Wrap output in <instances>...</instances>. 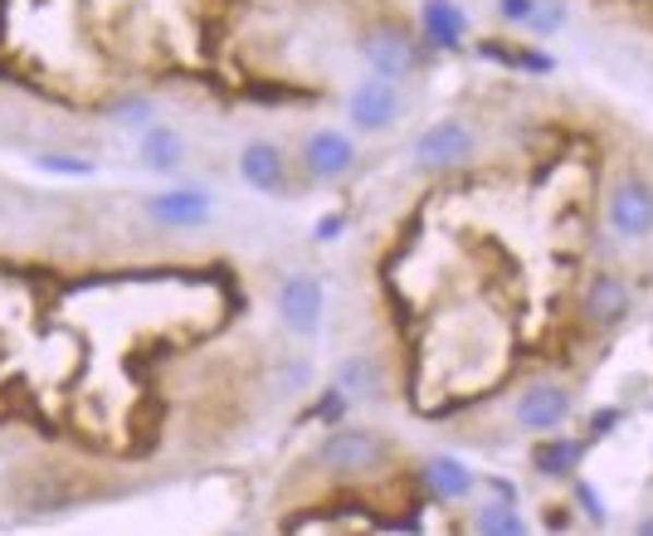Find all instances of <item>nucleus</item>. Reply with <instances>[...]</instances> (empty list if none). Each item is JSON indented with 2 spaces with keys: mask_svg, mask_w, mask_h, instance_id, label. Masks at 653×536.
<instances>
[{
  "mask_svg": "<svg viewBox=\"0 0 653 536\" xmlns=\"http://www.w3.org/2000/svg\"><path fill=\"white\" fill-rule=\"evenodd\" d=\"M425 478H429V492H435V498H444V502L468 498V492H473V473L463 468L459 458H429Z\"/></svg>",
  "mask_w": 653,
  "mask_h": 536,
  "instance_id": "13",
  "label": "nucleus"
},
{
  "mask_svg": "<svg viewBox=\"0 0 653 536\" xmlns=\"http://www.w3.org/2000/svg\"><path fill=\"white\" fill-rule=\"evenodd\" d=\"M575 498L585 502V512H590V517H595V522H605V508H599V498H595V488H590V483H581V488H575Z\"/></svg>",
  "mask_w": 653,
  "mask_h": 536,
  "instance_id": "23",
  "label": "nucleus"
},
{
  "mask_svg": "<svg viewBox=\"0 0 653 536\" xmlns=\"http://www.w3.org/2000/svg\"><path fill=\"white\" fill-rule=\"evenodd\" d=\"M336 385H342V395H376L381 391V366L371 356H352L342 366V376H336Z\"/></svg>",
  "mask_w": 653,
  "mask_h": 536,
  "instance_id": "16",
  "label": "nucleus"
},
{
  "mask_svg": "<svg viewBox=\"0 0 653 536\" xmlns=\"http://www.w3.org/2000/svg\"><path fill=\"white\" fill-rule=\"evenodd\" d=\"M361 55H366V64L376 69V79H385V83L419 69V49L405 29H371V35L361 39Z\"/></svg>",
  "mask_w": 653,
  "mask_h": 536,
  "instance_id": "2",
  "label": "nucleus"
},
{
  "mask_svg": "<svg viewBox=\"0 0 653 536\" xmlns=\"http://www.w3.org/2000/svg\"><path fill=\"white\" fill-rule=\"evenodd\" d=\"M342 405H346V395H342V385H336V391H326L318 401V419H342Z\"/></svg>",
  "mask_w": 653,
  "mask_h": 536,
  "instance_id": "21",
  "label": "nucleus"
},
{
  "mask_svg": "<svg viewBox=\"0 0 653 536\" xmlns=\"http://www.w3.org/2000/svg\"><path fill=\"white\" fill-rule=\"evenodd\" d=\"M302 162H308V171L318 176V181H336V176H346L356 166V146H352V136H342V132H312Z\"/></svg>",
  "mask_w": 653,
  "mask_h": 536,
  "instance_id": "8",
  "label": "nucleus"
},
{
  "mask_svg": "<svg viewBox=\"0 0 653 536\" xmlns=\"http://www.w3.org/2000/svg\"><path fill=\"white\" fill-rule=\"evenodd\" d=\"M473 527H478V536H526L522 512L508 508V502H483V508L473 512Z\"/></svg>",
  "mask_w": 653,
  "mask_h": 536,
  "instance_id": "15",
  "label": "nucleus"
},
{
  "mask_svg": "<svg viewBox=\"0 0 653 536\" xmlns=\"http://www.w3.org/2000/svg\"><path fill=\"white\" fill-rule=\"evenodd\" d=\"M395 112H400V93H395V83H385V79H366L361 88L352 93V122L361 132H385L395 122Z\"/></svg>",
  "mask_w": 653,
  "mask_h": 536,
  "instance_id": "6",
  "label": "nucleus"
},
{
  "mask_svg": "<svg viewBox=\"0 0 653 536\" xmlns=\"http://www.w3.org/2000/svg\"><path fill=\"white\" fill-rule=\"evenodd\" d=\"M566 415H571V395L561 385H526L518 401V419L526 429H556Z\"/></svg>",
  "mask_w": 653,
  "mask_h": 536,
  "instance_id": "9",
  "label": "nucleus"
},
{
  "mask_svg": "<svg viewBox=\"0 0 653 536\" xmlns=\"http://www.w3.org/2000/svg\"><path fill=\"white\" fill-rule=\"evenodd\" d=\"M502 20H512V25H526V20L536 15V0H498Z\"/></svg>",
  "mask_w": 653,
  "mask_h": 536,
  "instance_id": "20",
  "label": "nucleus"
},
{
  "mask_svg": "<svg viewBox=\"0 0 653 536\" xmlns=\"http://www.w3.org/2000/svg\"><path fill=\"white\" fill-rule=\"evenodd\" d=\"M385 444L376 434H366V429H336V434L322 439V464L336 468V473H361L371 464H381Z\"/></svg>",
  "mask_w": 653,
  "mask_h": 536,
  "instance_id": "3",
  "label": "nucleus"
},
{
  "mask_svg": "<svg viewBox=\"0 0 653 536\" xmlns=\"http://www.w3.org/2000/svg\"><path fill=\"white\" fill-rule=\"evenodd\" d=\"M581 454H585V444H575V439H551V444L536 449V473H546V478H556V473H571Z\"/></svg>",
  "mask_w": 653,
  "mask_h": 536,
  "instance_id": "17",
  "label": "nucleus"
},
{
  "mask_svg": "<svg viewBox=\"0 0 653 536\" xmlns=\"http://www.w3.org/2000/svg\"><path fill=\"white\" fill-rule=\"evenodd\" d=\"M532 20H536V29H551V25H561V20H566V10L561 5H546L542 15H532Z\"/></svg>",
  "mask_w": 653,
  "mask_h": 536,
  "instance_id": "24",
  "label": "nucleus"
},
{
  "mask_svg": "<svg viewBox=\"0 0 653 536\" xmlns=\"http://www.w3.org/2000/svg\"><path fill=\"white\" fill-rule=\"evenodd\" d=\"M336 235H342V215H322L318 229H312V239H322V245L326 239H336Z\"/></svg>",
  "mask_w": 653,
  "mask_h": 536,
  "instance_id": "22",
  "label": "nucleus"
},
{
  "mask_svg": "<svg viewBox=\"0 0 653 536\" xmlns=\"http://www.w3.org/2000/svg\"><path fill=\"white\" fill-rule=\"evenodd\" d=\"M278 312H283V322H288L293 332H318V322H322V283L318 278H308V273H293L288 283L278 288Z\"/></svg>",
  "mask_w": 653,
  "mask_h": 536,
  "instance_id": "4",
  "label": "nucleus"
},
{
  "mask_svg": "<svg viewBox=\"0 0 653 536\" xmlns=\"http://www.w3.org/2000/svg\"><path fill=\"white\" fill-rule=\"evenodd\" d=\"M581 308H585V318H590V322L609 327V322H619V318L629 312V293H625V283H619L615 273H599V278H590Z\"/></svg>",
  "mask_w": 653,
  "mask_h": 536,
  "instance_id": "10",
  "label": "nucleus"
},
{
  "mask_svg": "<svg viewBox=\"0 0 653 536\" xmlns=\"http://www.w3.org/2000/svg\"><path fill=\"white\" fill-rule=\"evenodd\" d=\"M35 166L55 176H93V162H79V156H35Z\"/></svg>",
  "mask_w": 653,
  "mask_h": 536,
  "instance_id": "19",
  "label": "nucleus"
},
{
  "mask_svg": "<svg viewBox=\"0 0 653 536\" xmlns=\"http://www.w3.org/2000/svg\"><path fill=\"white\" fill-rule=\"evenodd\" d=\"M112 122H122V128H152V98L112 103Z\"/></svg>",
  "mask_w": 653,
  "mask_h": 536,
  "instance_id": "18",
  "label": "nucleus"
},
{
  "mask_svg": "<svg viewBox=\"0 0 653 536\" xmlns=\"http://www.w3.org/2000/svg\"><path fill=\"white\" fill-rule=\"evenodd\" d=\"M210 195L205 191H162V195H152L146 201V215L156 219V225H171V229H191V225H205L210 219Z\"/></svg>",
  "mask_w": 653,
  "mask_h": 536,
  "instance_id": "7",
  "label": "nucleus"
},
{
  "mask_svg": "<svg viewBox=\"0 0 653 536\" xmlns=\"http://www.w3.org/2000/svg\"><path fill=\"white\" fill-rule=\"evenodd\" d=\"M142 166L146 171H171V166H181V136H176L171 128H146Z\"/></svg>",
  "mask_w": 653,
  "mask_h": 536,
  "instance_id": "14",
  "label": "nucleus"
},
{
  "mask_svg": "<svg viewBox=\"0 0 653 536\" xmlns=\"http://www.w3.org/2000/svg\"><path fill=\"white\" fill-rule=\"evenodd\" d=\"M239 176H245V181L254 186V191L278 195V186H283V156L273 152L269 142L245 146V152H239Z\"/></svg>",
  "mask_w": 653,
  "mask_h": 536,
  "instance_id": "11",
  "label": "nucleus"
},
{
  "mask_svg": "<svg viewBox=\"0 0 653 536\" xmlns=\"http://www.w3.org/2000/svg\"><path fill=\"white\" fill-rule=\"evenodd\" d=\"M419 20H425L429 45H439V49H459L463 45V15H459L454 0H425Z\"/></svg>",
  "mask_w": 653,
  "mask_h": 536,
  "instance_id": "12",
  "label": "nucleus"
},
{
  "mask_svg": "<svg viewBox=\"0 0 653 536\" xmlns=\"http://www.w3.org/2000/svg\"><path fill=\"white\" fill-rule=\"evenodd\" d=\"M615 419H619V409H605V415H595V419H590V434H609V429H615Z\"/></svg>",
  "mask_w": 653,
  "mask_h": 536,
  "instance_id": "25",
  "label": "nucleus"
},
{
  "mask_svg": "<svg viewBox=\"0 0 653 536\" xmlns=\"http://www.w3.org/2000/svg\"><path fill=\"white\" fill-rule=\"evenodd\" d=\"M609 225H615L625 239L649 235V229H653V191L644 181L615 186V195H609Z\"/></svg>",
  "mask_w": 653,
  "mask_h": 536,
  "instance_id": "5",
  "label": "nucleus"
},
{
  "mask_svg": "<svg viewBox=\"0 0 653 536\" xmlns=\"http://www.w3.org/2000/svg\"><path fill=\"white\" fill-rule=\"evenodd\" d=\"M639 536H653V517H644V522H639Z\"/></svg>",
  "mask_w": 653,
  "mask_h": 536,
  "instance_id": "26",
  "label": "nucleus"
},
{
  "mask_svg": "<svg viewBox=\"0 0 653 536\" xmlns=\"http://www.w3.org/2000/svg\"><path fill=\"white\" fill-rule=\"evenodd\" d=\"M473 156V132L463 128L459 118H444L435 122V128L419 132L415 142V166L419 171H454Z\"/></svg>",
  "mask_w": 653,
  "mask_h": 536,
  "instance_id": "1",
  "label": "nucleus"
}]
</instances>
